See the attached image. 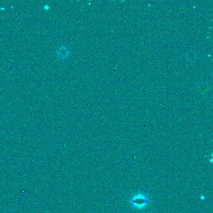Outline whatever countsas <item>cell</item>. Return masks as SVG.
Listing matches in <instances>:
<instances>
[{"label": "cell", "mask_w": 213, "mask_h": 213, "mask_svg": "<svg viewBox=\"0 0 213 213\" xmlns=\"http://www.w3.org/2000/svg\"><path fill=\"white\" fill-rule=\"evenodd\" d=\"M148 203L146 197L143 194L137 195L134 197L131 200V204L133 206L136 207L138 208H142Z\"/></svg>", "instance_id": "1"}]
</instances>
